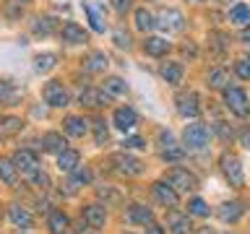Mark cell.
<instances>
[{
  "label": "cell",
  "instance_id": "obj_49",
  "mask_svg": "<svg viewBox=\"0 0 250 234\" xmlns=\"http://www.w3.org/2000/svg\"><path fill=\"white\" fill-rule=\"evenodd\" d=\"M216 3H229V0H216Z\"/></svg>",
  "mask_w": 250,
  "mask_h": 234
},
{
  "label": "cell",
  "instance_id": "obj_33",
  "mask_svg": "<svg viewBox=\"0 0 250 234\" xmlns=\"http://www.w3.org/2000/svg\"><path fill=\"white\" fill-rule=\"evenodd\" d=\"M55 62H58V55L55 52H44V55H37L34 58V68L39 73H47V70L55 68Z\"/></svg>",
  "mask_w": 250,
  "mask_h": 234
},
{
  "label": "cell",
  "instance_id": "obj_43",
  "mask_svg": "<svg viewBox=\"0 0 250 234\" xmlns=\"http://www.w3.org/2000/svg\"><path fill=\"white\" fill-rule=\"evenodd\" d=\"M112 39H115V44H117V47H130V37H128V34H123V31H115V37H112Z\"/></svg>",
  "mask_w": 250,
  "mask_h": 234
},
{
  "label": "cell",
  "instance_id": "obj_47",
  "mask_svg": "<svg viewBox=\"0 0 250 234\" xmlns=\"http://www.w3.org/2000/svg\"><path fill=\"white\" fill-rule=\"evenodd\" d=\"M240 42H245V44H250V26H245L240 31Z\"/></svg>",
  "mask_w": 250,
  "mask_h": 234
},
{
  "label": "cell",
  "instance_id": "obj_48",
  "mask_svg": "<svg viewBox=\"0 0 250 234\" xmlns=\"http://www.w3.org/2000/svg\"><path fill=\"white\" fill-rule=\"evenodd\" d=\"M146 234H164V229H159V226H146Z\"/></svg>",
  "mask_w": 250,
  "mask_h": 234
},
{
  "label": "cell",
  "instance_id": "obj_46",
  "mask_svg": "<svg viewBox=\"0 0 250 234\" xmlns=\"http://www.w3.org/2000/svg\"><path fill=\"white\" fill-rule=\"evenodd\" d=\"M240 143L245 146V148H250V130H242L240 133Z\"/></svg>",
  "mask_w": 250,
  "mask_h": 234
},
{
  "label": "cell",
  "instance_id": "obj_41",
  "mask_svg": "<svg viewBox=\"0 0 250 234\" xmlns=\"http://www.w3.org/2000/svg\"><path fill=\"white\" fill-rule=\"evenodd\" d=\"M29 179L39 187V190H47V187H50V177H47L44 172H34V175H31Z\"/></svg>",
  "mask_w": 250,
  "mask_h": 234
},
{
  "label": "cell",
  "instance_id": "obj_34",
  "mask_svg": "<svg viewBox=\"0 0 250 234\" xmlns=\"http://www.w3.org/2000/svg\"><path fill=\"white\" fill-rule=\"evenodd\" d=\"M97 195L102 200H104V206H117V203L123 200V195L115 190V187H109V185H104V187H99L97 190Z\"/></svg>",
  "mask_w": 250,
  "mask_h": 234
},
{
  "label": "cell",
  "instance_id": "obj_18",
  "mask_svg": "<svg viewBox=\"0 0 250 234\" xmlns=\"http://www.w3.org/2000/svg\"><path fill=\"white\" fill-rule=\"evenodd\" d=\"M62 39H65V42H70V44H83L86 39H89V34H86V31L78 26V23H73V21H68V23H62Z\"/></svg>",
  "mask_w": 250,
  "mask_h": 234
},
{
  "label": "cell",
  "instance_id": "obj_21",
  "mask_svg": "<svg viewBox=\"0 0 250 234\" xmlns=\"http://www.w3.org/2000/svg\"><path fill=\"white\" fill-rule=\"evenodd\" d=\"M144 50H146V55H151V58H162V55L169 52V42L162 37H148L144 42Z\"/></svg>",
  "mask_w": 250,
  "mask_h": 234
},
{
  "label": "cell",
  "instance_id": "obj_45",
  "mask_svg": "<svg viewBox=\"0 0 250 234\" xmlns=\"http://www.w3.org/2000/svg\"><path fill=\"white\" fill-rule=\"evenodd\" d=\"M130 3L133 0H112V8L117 13H125V11H130Z\"/></svg>",
  "mask_w": 250,
  "mask_h": 234
},
{
  "label": "cell",
  "instance_id": "obj_50",
  "mask_svg": "<svg viewBox=\"0 0 250 234\" xmlns=\"http://www.w3.org/2000/svg\"><path fill=\"white\" fill-rule=\"evenodd\" d=\"M19 3H29V0H19Z\"/></svg>",
  "mask_w": 250,
  "mask_h": 234
},
{
  "label": "cell",
  "instance_id": "obj_31",
  "mask_svg": "<svg viewBox=\"0 0 250 234\" xmlns=\"http://www.w3.org/2000/svg\"><path fill=\"white\" fill-rule=\"evenodd\" d=\"M104 91L109 94V97H123V94L128 91V86H125V81L120 76H109L104 81Z\"/></svg>",
  "mask_w": 250,
  "mask_h": 234
},
{
  "label": "cell",
  "instance_id": "obj_11",
  "mask_svg": "<svg viewBox=\"0 0 250 234\" xmlns=\"http://www.w3.org/2000/svg\"><path fill=\"white\" fill-rule=\"evenodd\" d=\"M177 112L183 115V117H198V115H201L198 94H193V91L180 94V97H177Z\"/></svg>",
  "mask_w": 250,
  "mask_h": 234
},
{
  "label": "cell",
  "instance_id": "obj_38",
  "mask_svg": "<svg viewBox=\"0 0 250 234\" xmlns=\"http://www.w3.org/2000/svg\"><path fill=\"white\" fill-rule=\"evenodd\" d=\"M107 138H109V133H107V128H104V122H102V120H94V140L102 146V143H107Z\"/></svg>",
  "mask_w": 250,
  "mask_h": 234
},
{
  "label": "cell",
  "instance_id": "obj_40",
  "mask_svg": "<svg viewBox=\"0 0 250 234\" xmlns=\"http://www.w3.org/2000/svg\"><path fill=\"white\" fill-rule=\"evenodd\" d=\"M83 11H86V16H89V21H91V29H94V31H104V23H102V19L97 16V11H94L91 5H83Z\"/></svg>",
  "mask_w": 250,
  "mask_h": 234
},
{
  "label": "cell",
  "instance_id": "obj_28",
  "mask_svg": "<svg viewBox=\"0 0 250 234\" xmlns=\"http://www.w3.org/2000/svg\"><path fill=\"white\" fill-rule=\"evenodd\" d=\"M162 78L167 83H180L183 81V65H180V62H164L162 65Z\"/></svg>",
  "mask_w": 250,
  "mask_h": 234
},
{
  "label": "cell",
  "instance_id": "obj_12",
  "mask_svg": "<svg viewBox=\"0 0 250 234\" xmlns=\"http://www.w3.org/2000/svg\"><path fill=\"white\" fill-rule=\"evenodd\" d=\"M107 206H99V203H91V206L83 208V221L91 226V229H99V226H104L107 221Z\"/></svg>",
  "mask_w": 250,
  "mask_h": 234
},
{
  "label": "cell",
  "instance_id": "obj_27",
  "mask_svg": "<svg viewBox=\"0 0 250 234\" xmlns=\"http://www.w3.org/2000/svg\"><path fill=\"white\" fill-rule=\"evenodd\" d=\"M208 86H211V89H229V70L214 68L208 73Z\"/></svg>",
  "mask_w": 250,
  "mask_h": 234
},
{
  "label": "cell",
  "instance_id": "obj_8",
  "mask_svg": "<svg viewBox=\"0 0 250 234\" xmlns=\"http://www.w3.org/2000/svg\"><path fill=\"white\" fill-rule=\"evenodd\" d=\"M78 104L89 107V109H102L109 104V94L104 89H83L78 94Z\"/></svg>",
  "mask_w": 250,
  "mask_h": 234
},
{
  "label": "cell",
  "instance_id": "obj_4",
  "mask_svg": "<svg viewBox=\"0 0 250 234\" xmlns=\"http://www.w3.org/2000/svg\"><path fill=\"white\" fill-rule=\"evenodd\" d=\"M219 164H222V172H224V177L229 179V185L240 187L242 182H245V175H242V161L234 154H224Z\"/></svg>",
  "mask_w": 250,
  "mask_h": 234
},
{
  "label": "cell",
  "instance_id": "obj_42",
  "mask_svg": "<svg viewBox=\"0 0 250 234\" xmlns=\"http://www.w3.org/2000/svg\"><path fill=\"white\" fill-rule=\"evenodd\" d=\"M234 73L248 81V78H250V60H237V62H234Z\"/></svg>",
  "mask_w": 250,
  "mask_h": 234
},
{
  "label": "cell",
  "instance_id": "obj_17",
  "mask_svg": "<svg viewBox=\"0 0 250 234\" xmlns=\"http://www.w3.org/2000/svg\"><path fill=\"white\" fill-rule=\"evenodd\" d=\"M8 216H11V221L16 226H21V229H31V224H34V218H31V214L23 206H19V203H13V206H8Z\"/></svg>",
  "mask_w": 250,
  "mask_h": 234
},
{
  "label": "cell",
  "instance_id": "obj_2",
  "mask_svg": "<svg viewBox=\"0 0 250 234\" xmlns=\"http://www.w3.org/2000/svg\"><path fill=\"white\" fill-rule=\"evenodd\" d=\"M167 182L175 187V190H183V193H195L198 190V177L193 172H188L183 167H172L167 172Z\"/></svg>",
  "mask_w": 250,
  "mask_h": 234
},
{
  "label": "cell",
  "instance_id": "obj_14",
  "mask_svg": "<svg viewBox=\"0 0 250 234\" xmlns=\"http://www.w3.org/2000/svg\"><path fill=\"white\" fill-rule=\"evenodd\" d=\"M190 214H180V211H167V226L175 234H188L190 232V218H188Z\"/></svg>",
  "mask_w": 250,
  "mask_h": 234
},
{
  "label": "cell",
  "instance_id": "obj_10",
  "mask_svg": "<svg viewBox=\"0 0 250 234\" xmlns=\"http://www.w3.org/2000/svg\"><path fill=\"white\" fill-rule=\"evenodd\" d=\"M159 26L164 31H183L185 29V16L177 8H164L159 13Z\"/></svg>",
  "mask_w": 250,
  "mask_h": 234
},
{
  "label": "cell",
  "instance_id": "obj_7",
  "mask_svg": "<svg viewBox=\"0 0 250 234\" xmlns=\"http://www.w3.org/2000/svg\"><path fill=\"white\" fill-rule=\"evenodd\" d=\"M11 161L16 164V169H19L23 177H31L34 172H39V159H37V154L26 151V148H21V151H16Z\"/></svg>",
  "mask_w": 250,
  "mask_h": 234
},
{
  "label": "cell",
  "instance_id": "obj_37",
  "mask_svg": "<svg viewBox=\"0 0 250 234\" xmlns=\"http://www.w3.org/2000/svg\"><path fill=\"white\" fill-rule=\"evenodd\" d=\"M185 156V148H180V146H167L162 151V159L164 161H180Z\"/></svg>",
  "mask_w": 250,
  "mask_h": 234
},
{
  "label": "cell",
  "instance_id": "obj_36",
  "mask_svg": "<svg viewBox=\"0 0 250 234\" xmlns=\"http://www.w3.org/2000/svg\"><path fill=\"white\" fill-rule=\"evenodd\" d=\"M70 175H73V177H70V182H73V185H86V182H91V172L86 169V167H76L73 172H70Z\"/></svg>",
  "mask_w": 250,
  "mask_h": 234
},
{
  "label": "cell",
  "instance_id": "obj_13",
  "mask_svg": "<svg viewBox=\"0 0 250 234\" xmlns=\"http://www.w3.org/2000/svg\"><path fill=\"white\" fill-rule=\"evenodd\" d=\"M62 130H65L70 138H83L86 133H89V122H86L83 117H78V115H70V117L62 120Z\"/></svg>",
  "mask_w": 250,
  "mask_h": 234
},
{
  "label": "cell",
  "instance_id": "obj_32",
  "mask_svg": "<svg viewBox=\"0 0 250 234\" xmlns=\"http://www.w3.org/2000/svg\"><path fill=\"white\" fill-rule=\"evenodd\" d=\"M156 26V21H154V16L146 11V8H138L136 11V29L138 31H151Z\"/></svg>",
  "mask_w": 250,
  "mask_h": 234
},
{
  "label": "cell",
  "instance_id": "obj_24",
  "mask_svg": "<svg viewBox=\"0 0 250 234\" xmlns=\"http://www.w3.org/2000/svg\"><path fill=\"white\" fill-rule=\"evenodd\" d=\"M78 161H81V156H78V151H73V148H65L62 154H58L60 172H73L78 167Z\"/></svg>",
  "mask_w": 250,
  "mask_h": 234
},
{
  "label": "cell",
  "instance_id": "obj_15",
  "mask_svg": "<svg viewBox=\"0 0 250 234\" xmlns=\"http://www.w3.org/2000/svg\"><path fill=\"white\" fill-rule=\"evenodd\" d=\"M112 120H115V128H120V130L125 133V130H133V128H136L138 115L133 112L130 107H120V109H115V117H112Z\"/></svg>",
  "mask_w": 250,
  "mask_h": 234
},
{
  "label": "cell",
  "instance_id": "obj_26",
  "mask_svg": "<svg viewBox=\"0 0 250 234\" xmlns=\"http://www.w3.org/2000/svg\"><path fill=\"white\" fill-rule=\"evenodd\" d=\"M21 99V91L11 81H0V104H16Z\"/></svg>",
  "mask_w": 250,
  "mask_h": 234
},
{
  "label": "cell",
  "instance_id": "obj_9",
  "mask_svg": "<svg viewBox=\"0 0 250 234\" xmlns=\"http://www.w3.org/2000/svg\"><path fill=\"white\" fill-rule=\"evenodd\" d=\"M151 193H154V198L159 200L162 206H167V208H175L177 203H180L177 190L167 182V179H162V182H154V185H151Z\"/></svg>",
  "mask_w": 250,
  "mask_h": 234
},
{
  "label": "cell",
  "instance_id": "obj_3",
  "mask_svg": "<svg viewBox=\"0 0 250 234\" xmlns=\"http://www.w3.org/2000/svg\"><path fill=\"white\" fill-rule=\"evenodd\" d=\"M109 161H112V167L120 172V175L125 177H138L141 172H144V164H141V159H136V156H130V154H112L109 156Z\"/></svg>",
  "mask_w": 250,
  "mask_h": 234
},
{
  "label": "cell",
  "instance_id": "obj_16",
  "mask_svg": "<svg viewBox=\"0 0 250 234\" xmlns=\"http://www.w3.org/2000/svg\"><path fill=\"white\" fill-rule=\"evenodd\" d=\"M128 221L130 224H141V226H151L154 224V214H151V208L133 203V206L128 208Z\"/></svg>",
  "mask_w": 250,
  "mask_h": 234
},
{
  "label": "cell",
  "instance_id": "obj_1",
  "mask_svg": "<svg viewBox=\"0 0 250 234\" xmlns=\"http://www.w3.org/2000/svg\"><path fill=\"white\" fill-rule=\"evenodd\" d=\"M224 104L229 109L232 115L237 117H248L250 115V101H248V94L237 89V86H229V89H224Z\"/></svg>",
  "mask_w": 250,
  "mask_h": 234
},
{
  "label": "cell",
  "instance_id": "obj_25",
  "mask_svg": "<svg viewBox=\"0 0 250 234\" xmlns=\"http://www.w3.org/2000/svg\"><path fill=\"white\" fill-rule=\"evenodd\" d=\"M107 65H109V62H107L104 52H91L89 58L83 60V70H89V73H102Z\"/></svg>",
  "mask_w": 250,
  "mask_h": 234
},
{
  "label": "cell",
  "instance_id": "obj_5",
  "mask_svg": "<svg viewBox=\"0 0 250 234\" xmlns=\"http://www.w3.org/2000/svg\"><path fill=\"white\" fill-rule=\"evenodd\" d=\"M183 140L188 148H203L208 143V128L203 122H193V125H185L183 130Z\"/></svg>",
  "mask_w": 250,
  "mask_h": 234
},
{
  "label": "cell",
  "instance_id": "obj_6",
  "mask_svg": "<svg viewBox=\"0 0 250 234\" xmlns=\"http://www.w3.org/2000/svg\"><path fill=\"white\" fill-rule=\"evenodd\" d=\"M42 99L47 101L50 107H68V91L62 89V83L60 81H50V83H44V89H42Z\"/></svg>",
  "mask_w": 250,
  "mask_h": 234
},
{
  "label": "cell",
  "instance_id": "obj_19",
  "mask_svg": "<svg viewBox=\"0 0 250 234\" xmlns=\"http://www.w3.org/2000/svg\"><path fill=\"white\" fill-rule=\"evenodd\" d=\"M68 226H70V221L62 211H50V216H47V229L52 234H65Z\"/></svg>",
  "mask_w": 250,
  "mask_h": 234
},
{
  "label": "cell",
  "instance_id": "obj_20",
  "mask_svg": "<svg viewBox=\"0 0 250 234\" xmlns=\"http://www.w3.org/2000/svg\"><path fill=\"white\" fill-rule=\"evenodd\" d=\"M42 146H44V151H50V154H62L68 148L65 138H62L60 133H44V136H42Z\"/></svg>",
  "mask_w": 250,
  "mask_h": 234
},
{
  "label": "cell",
  "instance_id": "obj_22",
  "mask_svg": "<svg viewBox=\"0 0 250 234\" xmlns=\"http://www.w3.org/2000/svg\"><path fill=\"white\" fill-rule=\"evenodd\" d=\"M216 214H219V218H222L224 224H234V221H237V218L242 216V203H237V200L224 203V206L219 208Z\"/></svg>",
  "mask_w": 250,
  "mask_h": 234
},
{
  "label": "cell",
  "instance_id": "obj_23",
  "mask_svg": "<svg viewBox=\"0 0 250 234\" xmlns=\"http://www.w3.org/2000/svg\"><path fill=\"white\" fill-rule=\"evenodd\" d=\"M0 179L11 187L19 185V169H16V164L11 159H0Z\"/></svg>",
  "mask_w": 250,
  "mask_h": 234
},
{
  "label": "cell",
  "instance_id": "obj_44",
  "mask_svg": "<svg viewBox=\"0 0 250 234\" xmlns=\"http://www.w3.org/2000/svg\"><path fill=\"white\" fill-rule=\"evenodd\" d=\"M214 130H216V133H219V136H222L224 140H229V138H232V130L227 128L224 122H214Z\"/></svg>",
  "mask_w": 250,
  "mask_h": 234
},
{
  "label": "cell",
  "instance_id": "obj_30",
  "mask_svg": "<svg viewBox=\"0 0 250 234\" xmlns=\"http://www.w3.org/2000/svg\"><path fill=\"white\" fill-rule=\"evenodd\" d=\"M229 21L237 23V26H248V23H250V8L242 5V3H237V5L229 11Z\"/></svg>",
  "mask_w": 250,
  "mask_h": 234
},
{
  "label": "cell",
  "instance_id": "obj_39",
  "mask_svg": "<svg viewBox=\"0 0 250 234\" xmlns=\"http://www.w3.org/2000/svg\"><path fill=\"white\" fill-rule=\"evenodd\" d=\"M123 146H125V151H138V148H146V140L141 136H130L123 140Z\"/></svg>",
  "mask_w": 250,
  "mask_h": 234
},
{
  "label": "cell",
  "instance_id": "obj_29",
  "mask_svg": "<svg viewBox=\"0 0 250 234\" xmlns=\"http://www.w3.org/2000/svg\"><path fill=\"white\" fill-rule=\"evenodd\" d=\"M21 117H0V136H16V133H21Z\"/></svg>",
  "mask_w": 250,
  "mask_h": 234
},
{
  "label": "cell",
  "instance_id": "obj_35",
  "mask_svg": "<svg viewBox=\"0 0 250 234\" xmlns=\"http://www.w3.org/2000/svg\"><path fill=\"white\" fill-rule=\"evenodd\" d=\"M188 214L190 216H208V203L206 200H201V198H193V200H188Z\"/></svg>",
  "mask_w": 250,
  "mask_h": 234
}]
</instances>
